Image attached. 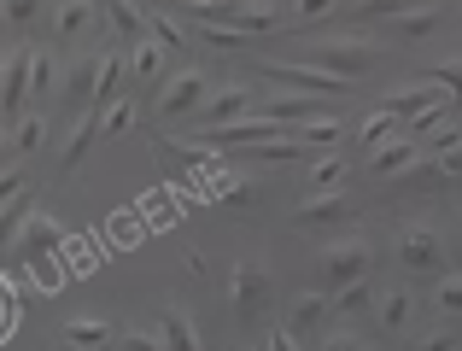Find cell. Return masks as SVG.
Returning <instances> with one entry per match:
<instances>
[{
  "instance_id": "cell-30",
  "label": "cell",
  "mask_w": 462,
  "mask_h": 351,
  "mask_svg": "<svg viewBox=\"0 0 462 351\" xmlns=\"http://www.w3.org/2000/svg\"><path fill=\"white\" fill-rule=\"evenodd\" d=\"M199 35L205 47H217V53H235V47H246V30H235V23H199Z\"/></svg>"
},
{
  "instance_id": "cell-9",
  "label": "cell",
  "mask_w": 462,
  "mask_h": 351,
  "mask_svg": "<svg viewBox=\"0 0 462 351\" xmlns=\"http://www.w3.org/2000/svg\"><path fill=\"white\" fill-rule=\"evenodd\" d=\"M252 100H258V88H246V82H228V88L205 94L199 129H217V124H235V117H252Z\"/></svg>"
},
{
  "instance_id": "cell-11",
  "label": "cell",
  "mask_w": 462,
  "mask_h": 351,
  "mask_svg": "<svg viewBox=\"0 0 462 351\" xmlns=\"http://www.w3.org/2000/svg\"><path fill=\"white\" fill-rule=\"evenodd\" d=\"M328 317H334V305H328V293H299L282 328L293 334V340H310V334H322V322H328Z\"/></svg>"
},
{
  "instance_id": "cell-22",
  "label": "cell",
  "mask_w": 462,
  "mask_h": 351,
  "mask_svg": "<svg viewBox=\"0 0 462 351\" xmlns=\"http://www.w3.org/2000/svg\"><path fill=\"white\" fill-rule=\"evenodd\" d=\"M59 82V59L53 47H30V100H47Z\"/></svg>"
},
{
  "instance_id": "cell-29",
  "label": "cell",
  "mask_w": 462,
  "mask_h": 351,
  "mask_svg": "<svg viewBox=\"0 0 462 351\" xmlns=\"http://www.w3.org/2000/svg\"><path fill=\"white\" fill-rule=\"evenodd\" d=\"M393 135H404V124H398V117H393V112H386V106H381V112H374V117H369V124H363V129H357V141H363V147H369V152H374V147H381V141H393Z\"/></svg>"
},
{
  "instance_id": "cell-7",
  "label": "cell",
  "mask_w": 462,
  "mask_h": 351,
  "mask_svg": "<svg viewBox=\"0 0 462 351\" xmlns=\"http://www.w3.org/2000/svg\"><path fill=\"white\" fill-rule=\"evenodd\" d=\"M53 252H65V228H59V217L30 211V217H23V228H18V263L53 258Z\"/></svg>"
},
{
  "instance_id": "cell-40",
  "label": "cell",
  "mask_w": 462,
  "mask_h": 351,
  "mask_svg": "<svg viewBox=\"0 0 462 351\" xmlns=\"http://www.w3.org/2000/svg\"><path fill=\"white\" fill-rule=\"evenodd\" d=\"M416 351H457V334L439 328V334H428V340H416Z\"/></svg>"
},
{
  "instance_id": "cell-42",
  "label": "cell",
  "mask_w": 462,
  "mask_h": 351,
  "mask_svg": "<svg viewBox=\"0 0 462 351\" xmlns=\"http://www.w3.org/2000/svg\"><path fill=\"white\" fill-rule=\"evenodd\" d=\"M12 310H18V305H12V287L0 282V340H6V334H12Z\"/></svg>"
},
{
  "instance_id": "cell-35",
  "label": "cell",
  "mask_w": 462,
  "mask_h": 351,
  "mask_svg": "<svg viewBox=\"0 0 462 351\" xmlns=\"http://www.w3.org/2000/svg\"><path fill=\"white\" fill-rule=\"evenodd\" d=\"M112 346H117V351H164V340H158V334H147V328H129V334H112Z\"/></svg>"
},
{
  "instance_id": "cell-10",
  "label": "cell",
  "mask_w": 462,
  "mask_h": 351,
  "mask_svg": "<svg viewBox=\"0 0 462 351\" xmlns=\"http://www.w3.org/2000/svg\"><path fill=\"white\" fill-rule=\"evenodd\" d=\"M351 211H357V205H351L346 188H316L293 217H299V228H334V223H346Z\"/></svg>"
},
{
  "instance_id": "cell-5",
  "label": "cell",
  "mask_w": 462,
  "mask_h": 351,
  "mask_svg": "<svg viewBox=\"0 0 462 351\" xmlns=\"http://www.w3.org/2000/svg\"><path fill=\"white\" fill-rule=\"evenodd\" d=\"M263 299H270V270L252 258H240L235 270H228V310H235L240 322H252L263 310Z\"/></svg>"
},
{
  "instance_id": "cell-34",
  "label": "cell",
  "mask_w": 462,
  "mask_h": 351,
  "mask_svg": "<svg viewBox=\"0 0 462 351\" xmlns=\"http://www.w3.org/2000/svg\"><path fill=\"white\" fill-rule=\"evenodd\" d=\"M339 181H346V159H339V152L316 159V171H310V188H339Z\"/></svg>"
},
{
  "instance_id": "cell-46",
  "label": "cell",
  "mask_w": 462,
  "mask_h": 351,
  "mask_svg": "<svg viewBox=\"0 0 462 351\" xmlns=\"http://www.w3.org/2000/svg\"><path fill=\"white\" fill-rule=\"evenodd\" d=\"M0 65H6V42H0Z\"/></svg>"
},
{
  "instance_id": "cell-25",
  "label": "cell",
  "mask_w": 462,
  "mask_h": 351,
  "mask_svg": "<svg viewBox=\"0 0 462 351\" xmlns=\"http://www.w3.org/2000/svg\"><path fill=\"white\" fill-rule=\"evenodd\" d=\"M70 346H77V351H94V346H112V322H100V317H77V322H70Z\"/></svg>"
},
{
  "instance_id": "cell-43",
  "label": "cell",
  "mask_w": 462,
  "mask_h": 351,
  "mask_svg": "<svg viewBox=\"0 0 462 351\" xmlns=\"http://www.w3.org/2000/svg\"><path fill=\"white\" fill-rule=\"evenodd\" d=\"M263 351H299V340H293L287 328H275V334H270V346H263Z\"/></svg>"
},
{
  "instance_id": "cell-39",
  "label": "cell",
  "mask_w": 462,
  "mask_h": 351,
  "mask_svg": "<svg viewBox=\"0 0 462 351\" xmlns=\"http://www.w3.org/2000/svg\"><path fill=\"white\" fill-rule=\"evenodd\" d=\"M334 6H339V0H293V12H299V18H305V23L328 18V12H334Z\"/></svg>"
},
{
  "instance_id": "cell-26",
  "label": "cell",
  "mask_w": 462,
  "mask_h": 351,
  "mask_svg": "<svg viewBox=\"0 0 462 351\" xmlns=\"http://www.w3.org/2000/svg\"><path fill=\"white\" fill-rule=\"evenodd\" d=\"M235 30H246V35H263V30H275L282 23V6H235Z\"/></svg>"
},
{
  "instance_id": "cell-3",
  "label": "cell",
  "mask_w": 462,
  "mask_h": 351,
  "mask_svg": "<svg viewBox=\"0 0 462 351\" xmlns=\"http://www.w3.org/2000/svg\"><path fill=\"white\" fill-rule=\"evenodd\" d=\"M374 270V246L363 235H339L334 246H322V282L328 287H346V282H363Z\"/></svg>"
},
{
  "instance_id": "cell-36",
  "label": "cell",
  "mask_w": 462,
  "mask_h": 351,
  "mask_svg": "<svg viewBox=\"0 0 462 351\" xmlns=\"http://www.w3.org/2000/svg\"><path fill=\"white\" fill-rule=\"evenodd\" d=\"M410 0H351V18H393V12H404Z\"/></svg>"
},
{
  "instance_id": "cell-27",
  "label": "cell",
  "mask_w": 462,
  "mask_h": 351,
  "mask_svg": "<svg viewBox=\"0 0 462 351\" xmlns=\"http://www.w3.org/2000/svg\"><path fill=\"white\" fill-rule=\"evenodd\" d=\"M293 135L305 141L310 152H316V147H334V141H339V117L328 112V117H310V124H293Z\"/></svg>"
},
{
  "instance_id": "cell-2",
  "label": "cell",
  "mask_w": 462,
  "mask_h": 351,
  "mask_svg": "<svg viewBox=\"0 0 462 351\" xmlns=\"http://www.w3.org/2000/svg\"><path fill=\"white\" fill-rule=\"evenodd\" d=\"M258 77H263V82H282V88H293V94H322V100L351 94L346 77H334V70H316V65H305V59H263Z\"/></svg>"
},
{
  "instance_id": "cell-21",
  "label": "cell",
  "mask_w": 462,
  "mask_h": 351,
  "mask_svg": "<svg viewBox=\"0 0 462 351\" xmlns=\"http://www.w3.org/2000/svg\"><path fill=\"white\" fill-rule=\"evenodd\" d=\"M328 305H334V317H363V310L374 305V287H369V275H363V282H346V287H334V293H328Z\"/></svg>"
},
{
  "instance_id": "cell-6",
  "label": "cell",
  "mask_w": 462,
  "mask_h": 351,
  "mask_svg": "<svg viewBox=\"0 0 462 351\" xmlns=\"http://www.w3.org/2000/svg\"><path fill=\"white\" fill-rule=\"evenodd\" d=\"M205 94H211V77H205L199 65L176 70V77L164 82V94H158V117H188V112H199Z\"/></svg>"
},
{
  "instance_id": "cell-12",
  "label": "cell",
  "mask_w": 462,
  "mask_h": 351,
  "mask_svg": "<svg viewBox=\"0 0 462 351\" xmlns=\"http://www.w3.org/2000/svg\"><path fill=\"white\" fill-rule=\"evenodd\" d=\"M416 159H421V141L393 135V141H381V147L369 152V171H374V176H398V171H410Z\"/></svg>"
},
{
  "instance_id": "cell-38",
  "label": "cell",
  "mask_w": 462,
  "mask_h": 351,
  "mask_svg": "<svg viewBox=\"0 0 462 351\" xmlns=\"http://www.w3.org/2000/svg\"><path fill=\"white\" fill-rule=\"evenodd\" d=\"M433 164H439V176H462V141L457 147H445V152H428Z\"/></svg>"
},
{
  "instance_id": "cell-28",
  "label": "cell",
  "mask_w": 462,
  "mask_h": 351,
  "mask_svg": "<svg viewBox=\"0 0 462 351\" xmlns=\"http://www.w3.org/2000/svg\"><path fill=\"white\" fill-rule=\"evenodd\" d=\"M433 305H439L445 317H462V270L433 275Z\"/></svg>"
},
{
  "instance_id": "cell-1",
  "label": "cell",
  "mask_w": 462,
  "mask_h": 351,
  "mask_svg": "<svg viewBox=\"0 0 462 351\" xmlns=\"http://www.w3.org/2000/svg\"><path fill=\"white\" fill-rule=\"evenodd\" d=\"M374 59H381V47L363 42V35H322V42H310V47H305V65L334 70V77H346V82L369 77Z\"/></svg>"
},
{
  "instance_id": "cell-16",
  "label": "cell",
  "mask_w": 462,
  "mask_h": 351,
  "mask_svg": "<svg viewBox=\"0 0 462 351\" xmlns=\"http://www.w3.org/2000/svg\"><path fill=\"white\" fill-rule=\"evenodd\" d=\"M158 340H164V351H205L199 328H193V317H188L181 305L164 310V322H158Z\"/></svg>"
},
{
  "instance_id": "cell-18",
  "label": "cell",
  "mask_w": 462,
  "mask_h": 351,
  "mask_svg": "<svg viewBox=\"0 0 462 351\" xmlns=\"http://www.w3.org/2000/svg\"><path fill=\"white\" fill-rule=\"evenodd\" d=\"M94 141H100V112L88 106V112L77 117V129L65 135V147H59V171H70V164H82V152H88Z\"/></svg>"
},
{
  "instance_id": "cell-24",
  "label": "cell",
  "mask_w": 462,
  "mask_h": 351,
  "mask_svg": "<svg viewBox=\"0 0 462 351\" xmlns=\"http://www.w3.org/2000/svg\"><path fill=\"white\" fill-rule=\"evenodd\" d=\"M147 35H152V42H158V47H164V53H181V47H188V42H193V35H188V30H181V23H176V18H170V12H147Z\"/></svg>"
},
{
  "instance_id": "cell-23",
  "label": "cell",
  "mask_w": 462,
  "mask_h": 351,
  "mask_svg": "<svg viewBox=\"0 0 462 351\" xmlns=\"http://www.w3.org/2000/svg\"><path fill=\"white\" fill-rule=\"evenodd\" d=\"M158 70H164V47H158L152 35L129 47V77H135V82H158Z\"/></svg>"
},
{
  "instance_id": "cell-32",
  "label": "cell",
  "mask_w": 462,
  "mask_h": 351,
  "mask_svg": "<svg viewBox=\"0 0 462 351\" xmlns=\"http://www.w3.org/2000/svg\"><path fill=\"white\" fill-rule=\"evenodd\" d=\"M42 6L47 0H0V18H6L12 30H30V23L42 18Z\"/></svg>"
},
{
  "instance_id": "cell-4",
  "label": "cell",
  "mask_w": 462,
  "mask_h": 351,
  "mask_svg": "<svg viewBox=\"0 0 462 351\" xmlns=\"http://www.w3.org/2000/svg\"><path fill=\"white\" fill-rule=\"evenodd\" d=\"M398 263H404L410 275H445V240L433 223H410L404 235H398Z\"/></svg>"
},
{
  "instance_id": "cell-14",
  "label": "cell",
  "mask_w": 462,
  "mask_h": 351,
  "mask_svg": "<svg viewBox=\"0 0 462 351\" xmlns=\"http://www.w3.org/2000/svg\"><path fill=\"white\" fill-rule=\"evenodd\" d=\"M410 310H416L410 287H386V293L374 299V328H381V334H404L410 328Z\"/></svg>"
},
{
  "instance_id": "cell-31",
  "label": "cell",
  "mask_w": 462,
  "mask_h": 351,
  "mask_svg": "<svg viewBox=\"0 0 462 351\" xmlns=\"http://www.w3.org/2000/svg\"><path fill=\"white\" fill-rule=\"evenodd\" d=\"M129 124H135V100H124V94H117V100L100 112V135H124Z\"/></svg>"
},
{
  "instance_id": "cell-15",
  "label": "cell",
  "mask_w": 462,
  "mask_h": 351,
  "mask_svg": "<svg viewBox=\"0 0 462 351\" xmlns=\"http://www.w3.org/2000/svg\"><path fill=\"white\" fill-rule=\"evenodd\" d=\"M433 30H439V6H404V12L386 18V35H393V42H421V35H433Z\"/></svg>"
},
{
  "instance_id": "cell-13",
  "label": "cell",
  "mask_w": 462,
  "mask_h": 351,
  "mask_svg": "<svg viewBox=\"0 0 462 351\" xmlns=\"http://www.w3.org/2000/svg\"><path fill=\"white\" fill-rule=\"evenodd\" d=\"M100 12H106V23L117 30V42H124V47L147 42V12H141L135 0H100Z\"/></svg>"
},
{
  "instance_id": "cell-33",
  "label": "cell",
  "mask_w": 462,
  "mask_h": 351,
  "mask_svg": "<svg viewBox=\"0 0 462 351\" xmlns=\"http://www.w3.org/2000/svg\"><path fill=\"white\" fill-rule=\"evenodd\" d=\"M428 82H439V88L462 106V59H445V65H433V70H428Z\"/></svg>"
},
{
  "instance_id": "cell-17",
  "label": "cell",
  "mask_w": 462,
  "mask_h": 351,
  "mask_svg": "<svg viewBox=\"0 0 462 351\" xmlns=\"http://www.w3.org/2000/svg\"><path fill=\"white\" fill-rule=\"evenodd\" d=\"M94 0H59V12H53V35L59 42H82L88 35V23H94Z\"/></svg>"
},
{
  "instance_id": "cell-8",
  "label": "cell",
  "mask_w": 462,
  "mask_h": 351,
  "mask_svg": "<svg viewBox=\"0 0 462 351\" xmlns=\"http://www.w3.org/2000/svg\"><path fill=\"white\" fill-rule=\"evenodd\" d=\"M23 100H30V47L6 53V65H0V117H6V124H18V117H23Z\"/></svg>"
},
{
  "instance_id": "cell-44",
  "label": "cell",
  "mask_w": 462,
  "mask_h": 351,
  "mask_svg": "<svg viewBox=\"0 0 462 351\" xmlns=\"http://www.w3.org/2000/svg\"><path fill=\"white\" fill-rule=\"evenodd\" d=\"M135 6H141V12H164V0H135Z\"/></svg>"
},
{
  "instance_id": "cell-41",
  "label": "cell",
  "mask_w": 462,
  "mask_h": 351,
  "mask_svg": "<svg viewBox=\"0 0 462 351\" xmlns=\"http://www.w3.org/2000/svg\"><path fill=\"white\" fill-rule=\"evenodd\" d=\"M322 351H369V346H363L357 334H328V340H322Z\"/></svg>"
},
{
  "instance_id": "cell-19",
  "label": "cell",
  "mask_w": 462,
  "mask_h": 351,
  "mask_svg": "<svg viewBox=\"0 0 462 351\" xmlns=\"http://www.w3.org/2000/svg\"><path fill=\"white\" fill-rule=\"evenodd\" d=\"M47 141V117L42 112H23L18 124H12V141H6V159H23V152H35Z\"/></svg>"
},
{
  "instance_id": "cell-20",
  "label": "cell",
  "mask_w": 462,
  "mask_h": 351,
  "mask_svg": "<svg viewBox=\"0 0 462 351\" xmlns=\"http://www.w3.org/2000/svg\"><path fill=\"white\" fill-rule=\"evenodd\" d=\"M35 205H30V188L23 193H12L6 205H0V258H6L12 246H18V228H23V217H30Z\"/></svg>"
},
{
  "instance_id": "cell-45",
  "label": "cell",
  "mask_w": 462,
  "mask_h": 351,
  "mask_svg": "<svg viewBox=\"0 0 462 351\" xmlns=\"http://www.w3.org/2000/svg\"><path fill=\"white\" fill-rule=\"evenodd\" d=\"M164 6H181V12H188V0H164Z\"/></svg>"
},
{
  "instance_id": "cell-37",
  "label": "cell",
  "mask_w": 462,
  "mask_h": 351,
  "mask_svg": "<svg viewBox=\"0 0 462 351\" xmlns=\"http://www.w3.org/2000/svg\"><path fill=\"white\" fill-rule=\"evenodd\" d=\"M12 193H23V159H12V164H0V205L12 199Z\"/></svg>"
}]
</instances>
